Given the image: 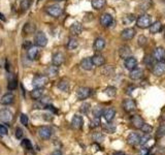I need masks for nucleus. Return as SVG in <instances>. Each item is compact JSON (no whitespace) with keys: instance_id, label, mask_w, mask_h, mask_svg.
<instances>
[{"instance_id":"1","label":"nucleus","mask_w":165,"mask_h":155,"mask_svg":"<svg viewBox=\"0 0 165 155\" xmlns=\"http://www.w3.org/2000/svg\"><path fill=\"white\" fill-rule=\"evenodd\" d=\"M136 25L139 27V28H149L152 25V18L149 16V14H141L137 18L136 20Z\"/></svg>"},{"instance_id":"2","label":"nucleus","mask_w":165,"mask_h":155,"mask_svg":"<svg viewBox=\"0 0 165 155\" xmlns=\"http://www.w3.org/2000/svg\"><path fill=\"white\" fill-rule=\"evenodd\" d=\"M45 10H47V12L50 16L54 17V18H58V17L61 16L62 12H63V9H62V7L59 4H52V5H49Z\"/></svg>"},{"instance_id":"3","label":"nucleus","mask_w":165,"mask_h":155,"mask_svg":"<svg viewBox=\"0 0 165 155\" xmlns=\"http://www.w3.org/2000/svg\"><path fill=\"white\" fill-rule=\"evenodd\" d=\"M34 43L37 47H45L48 43V37L43 31H38L34 36Z\"/></svg>"},{"instance_id":"4","label":"nucleus","mask_w":165,"mask_h":155,"mask_svg":"<svg viewBox=\"0 0 165 155\" xmlns=\"http://www.w3.org/2000/svg\"><path fill=\"white\" fill-rule=\"evenodd\" d=\"M48 78L45 76H36L32 80V86L34 88H43L47 84Z\"/></svg>"},{"instance_id":"5","label":"nucleus","mask_w":165,"mask_h":155,"mask_svg":"<svg viewBox=\"0 0 165 155\" xmlns=\"http://www.w3.org/2000/svg\"><path fill=\"white\" fill-rule=\"evenodd\" d=\"M90 94H91V89L88 87H80L76 90V97L81 100L88 98L90 96Z\"/></svg>"},{"instance_id":"6","label":"nucleus","mask_w":165,"mask_h":155,"mask_svg":"<svg viewBox=\"0 0 165 155\" xmlns=\"http://www.w3.org/2000/svg\"><path fill=\"white\" fill-rule=\"evenodd\" d=\"M12 119V113L8 109H2L0 110V121L4 123L10 122Z\"/></svg>"},{"instance_id":"7","label":"nucleus","mask_w":165,"mask_h":155,"mask_svg":"<svg viewBox=\"0 0 165 155\" xmlns=\"http://www.w3.org/2000/svg\"><path fill=\"white\" fill-rule=\"evenodd\" d=\"M164 72H165V62L164 61L157 62L153 67V74L157 77H160Z\"/></svg>"},{"instance_id":"8","label":"nucleus","mask_w":165,"mask_h":155,"mask_svg":"<svg viewBox=\"0 0 165 155\" xmlns=\"http://www.w3.org/2000/svg\"><path fill=\"white\" fill-rule=\"evenodd\" d=\"M153 57L155 60H157L158 62L164 61L165 60V50L162 47H158L154 50Z\"/></svg>"},{"instance_id":"9","label":"nucleus","mask_w":165,"mask_h":155,"mask_svg":"<svg viewBox=\"0 0 165 155\" xmlns=\"http://www.w3.org/2000/svg\"><path fill=\"white\" fill-rule=\"evenodd\" d=\"M124 66L129 70H134L137 66V59L135 57H133V56H130V57L126 58L124 61Z\"/></svg>"},{"instance_id":"10","label":"nucleus","mask_w":165,"mask_h":155,"mask_svg":"<svg viewBox=\"0 0 165 155\" xmlns=\"http://www.w3.org/2000/svg\"><path fill=\"white\" fill-rule=\"evenodd\" d=\"M38 135L43 140H48L52 135V129L48 126H41L38 129Z\"/></svg>"},{"instance_id":"11","label":"nucleus","mask_w":165,"mask_h":155,"mask_svg":"<svg viewBox=\"0 0 165 155\" xmlns=\"http://www.w3.org/2000/svg\"><path fill=\"white\" fill-rule=\"evenodd\" d=\"M135 33H136L135 29L126 28V29H124V30L122 31V33H121V36H122V38L124 39V41H129V39H132L133 37H134Z\"/></svg>"},{"instance_id":"12","label":"nucleus","mask_w":165,"mask_h":155,"mask_svg":"<svg viewBox=\"0 0 165 155\" xmlns=\"http://www.w3.org/2000/svg\"><path fill=\"white\" fill-rule=\"evenodd\" d=\"M112 22H114V19H112V14H102L101 18H100V24H101L103 27L110 26V25L112 24Z\"/></svg>"},{"instance_id":"13","label":"nucleus","mask_w":165,"mask_h":155,"mask_svg":"<svg viewBox=\"0 0 165 155\" xmlns=\"http://www.w3.org/2000/svg\"><path fill=\"white\" fill-rule=\"evenodd\" d=\"M141 142V138L136 133H131L127 138V143L130 146H136Z\"/></svg>"},{"instance_id":"14","label":"nucleus","mask_w":165,"mask_h":155,"mask_svg":"<svg viewBox=\"0 0 165 155\" xmlns=\"http://www.w3.org/2000/svg\"><path fill=\"white\" fill-rule=\"evenodd\" d=\"M52 62H53L54 65L60 66L64 62V55L61 52H57V53L54 54L53 57H52Z\"/></svg>"},{"instance_id":"15","label":"nucleus","mask_w":165,"mask_h":155,"mask_svg":"<svg viewBox=\"0 0 165 155\" xmlns=\"http://www.w3.org/2000/svg\"><path fill=\"white\" fill-rule=\"evenodd\" d=\"M69 31H70V33H71L72 35L81 34V33H82V31H83V25L81 24V23H79V22H74L73 24L70 26Z\"/></svg>"},{"instance_id":"16","label":"nucleus","mask_w":165,"mask_h":155,"mask_svg":"<svg viewBox=\"0 0 165 155\" xmlns=\"http://www.w3.org/2000/svg\"><path fill=\"white\" fill-rule=\"evenodd\" d=\"M143 76V70H141V68H138V67H135L134 70H130V74H129V77H130L131 80H139L141 79Z\"/></svg>"},{"instance_id":"17","label":"nucleus","mask_w":165,"mask_h":155,"mask_svg":"<svg viewBox=\"0 0 165 155\" xmlns=\"http://www.w3.org/2000/svg\"><path fill=\"white\" fill-rule=\"evenodd\" d=\"M14 99V94L10 93V92H8V93L4 94V95L1 97V99H0V104H4V106H8V104H12Z\"/></svg>"},{"instance_id":"18","label":"nucleus","mask_w":165,"mask_h":155,"mask_svg":"<svg viewBox=\"0 0 165 155\" xmlns=\"http://www.w3.org/2000/svg\"><path fill=\"white\" fill-rule=\"evenodd\" d=\"M123 108H124V110L126 111V112H132V111H134L135 108H136V104H135V102L133 101V100L125 99L124 101H123Z\"/></svg>"},{"instance_id":"19","label":"nucleus","mask_w":165,"mask_h":155,"mask_svg":"<svg viewBox=\"0 0 165 155\" xmlns=\"http://www.w3.org/2000/svg\"><path fill=\"white\" fill-rule=\"evenodd\" d=\"M115 116H116V111H115L112 108L105 109V110L103 111L104 119H105L106 121H108V122H110V121H112V119L115 118Z\"/></svg>"},{"instance_id":"20","label":"nucleus","mask_w":165,"mask_h":155,"mask_svg":"<svg viewBox=\"0 0 165 155\" xmlns=\"http://www.w3.org/2000/svg\"><path fill=\"white\" fill-rule=\"evenodd\" d=\"M93 62H92V58L87 57V58H84V59L81 61V66H82L83 70H91L93 68Z\"/></svg>"},{"instance_id":"21","label":"nucleus","mask_w":165,"mask_h":155,"mask_svg":"<svg viewBox=\"0 0 165 155\" xmlns=\"http://www.w3.org/2000/svg\"><path fill=\"white\" fill-rule=\"evenodd\" d=\"M119 55H120L121 58L123 59H126V58L130 57L131 55V50L128 46H122L119 50Z\"/></svg>"},{"instance_id":"22","label":"nucleus","mask_w":165,"mask_h":155,"mask_svg":"<svg viewBox=\"0 0 165 155\" xmlns=\"http://www.w3.org/2000/svg\"><path fill=\"white\" fill-rule=\"evenodd\" d=\"M94 50L97 52L99 51H102V50L104 49V47H105V41H104L103 38H101V37H98V38L95 39V41H94Z\"/></svg>"},{"instance_id":"23","label":"nucleus","mask_w":165,"mask_h":155,"mask_svg":"<svg viewBox=\"0 0 165 155\" xmlns=\"http://www.w3.org/2000/svg\"><path fill=\"white\" fill-rule=\"evenodd\" d=\"M92 62L95 66H102L104 63H105V59L102 55L100 54H96L92 57Z\"/></svg>"},{"instance_id":"24","label":"nucleus","mask_w":165,"mask_h":155,"mask_svg":"<svg viewBox=\"0 0 165 155\" xmlns=\"http://www.w3.org/2000/svg\"><path fill=\"white\" fill-rule=\"evenodd\" d=\"M83 123H84L83 118L81 116H79V115H76V116H74L73 118H72V120H71L72 127H73V128H76V129H80L81 127L83 126Z\"/></svg>"},{"instance_id":"25","label":"nucleus","mask_w":165,"mask_h":155,"mask_svg":"<svg viewBox=\"0 0 165 155\" xmlns=\"http://www.w3.org/2000/svg\"><path fill=\"white\" fill-rule=\"evenodd\" d=\"M38 56V49L36 47H30L27 50V57L30 60H35Z\"/></svg>"},{"instance_id":"26","label":"nucleus","mask_w":165,"mask_h":155,"mask_svg":"<svg viewBox=\"0 0 165 155\" xmlns=\"http://www.w3.org/2000/svg\"><path fill=\"white\" fill-rule=\"evenodd\" d=\"M131 122H132V125L135 127V128H138V129H141V127H143V123H145L143 122V120L138 116V115L133 116L132 118H131Z\"/></svg>"},{"instance_id":"27","label":"nucleus","mask_w":165,"mask_h":155,"mask_svg":"<svg viewBox=\"0 0 165 155\" xmlns=\"http://www.w3.org/2000/svg\"><path fill=\"white\" fill-rule=\"evenodd\" d=\"M162 29V24L161 22H159V21H157V22L153 23V24L151 25V27H150V32L152 33V34H156V33L160 32Z\"/></svg>"},{"instance_id":"28","label":"nucleus","mask_w":165,"mask_h":155,"mask_svg":"<svg viewBox=\"0 0 165 155\" xmlns=\"http://www.w3.org/2000/svg\"><path fill=\"white\" fill-rule=\"evenodd\" d=\"M43 91L45 90L43 89V88H35L34 90H33L32 92H31V96H32L33 99H40L41 97H43Z\"/></svg>"},{"instance_id":"29","label":"nucleus","mask_w":165,"mask_h":155,"mask_svg":"<svg viewBox=\"0 0 165 155\" xmlns=\"http://www.w3.org/2000/svg\"><path fill=\"white\" fill-rule=\"evenodd\" d=\"M58 72H59V70H58V66L56 65H51L49 66V67L45 70V74H47V76L49 77H55L58 75Z\"/></svg>"},{"instance_id":"30","label":"nucleus","mask_w":165,"mask_h":155,"mask_svg":"<svg viewBox=\"0 0 165 155\" xmlns=\"http://www.w3.org/2000/svg\"><path fill=\"white\" fill-rule=\"evenodd\" d=\"M57 87L59 88L60 90H62V91L67 92L68 90H69V83H68V81H66V80H61V81H59V83L57 84Z\"/></svg>"},{"instance_id":"31","label":"nucleus","mask_w":165,"mask_h":155,"mask_svg":"<svg viewBox=\"0 0 165 155\" xmlns=\"http://www.w3.org/2000/svg\"><path fill=\"white\" fill-rule=\"evenodd\" d=\"M17 85H18V82H17L16 77L10 76V78L8 79V84H7L8 90H14L17 88Z\"/></svg>"},{"instance_id":"32","label":"nucleus","mask_w":165,"mask_h":155,"mask_svg":"<svg viewBox=\"0 0 165 155\" xmlns=\"http://www.w3.org/2000/svg\"><path fill=\"white\" fill-rule=\"evenodd\" d=\"M105 0H92V6L95 9H101L104 5H105Z\"/></svg>"},{"instance_id":"33","label":"nucleus","mask_w":165,"mask_h":155,"mask_svg":"<svg viewBox=\"0 0 165 155\" xmlns=\"http://www.w3.org/2000/svg\"><path fill=\"white\" fill-rule=\"evenodd\" d=\"M78 46H79V43L76 38H70L67 43V49L70 50V51H72V50L76 49Z\"/></svg>"},{"instance_id":"34","label":"nucleus","mask_w":165,"mask_h":155,"mask_svg":"<svg viewBox=\"0 0 165 155\" xmlns=\"http://www.w3.org/2000/svg\"><path fill=\"white\" fill-rule=\"evenodd\" d=\"M35 30V26L33 24H26L24 26V28H23V32L25 33V34H31V33H33V31Z\"/></svg>"},{"instance_id":"35","label":"nucleus","mask_w":165,"mask_h":155,"mask_svg":"<svg viewBox=\"0 0 165 155\" xmlns=\"http://www.w3.org/2000/svg\"><path fill=\"white\" fill-rule=\"evenodd\" d=\"M105 94L107 96H110V97H114L115 95H116L117 91H116V88L115 87H112V86H110V87H107L105 89Z\"/></svg>"},{"instance_id":"36","label":"nucleus","mask_w":165,"mask_h":155,"mask_svg":"<svg viewBox=\"0 0 165 155\" xmlns=\"http://www.w3.org/2000/svg\"><path fill=\"white\" fill-rule=\"evenodd\" d=\"M101 115H103V110H102V108H100V106H95V108L93 109V116L95 117V118H99Z\"/></svg>"},{"instance_id":"37","label":"nucleus","mask_w":165,"mask_h":155,"mask_svg":"<svg viewBox=\"0 0 165 155\" xmlns=\"http://www.w3.org/2000/svg\"><path fill=\"white\" fill-rule=\"evenodd\" d=\"M21 145H22V147H24L25 149L27 150H31L32 149V144H31L30 140L28 139H24L22 141V143H21Z\"/></svg>"},{"instance_id":"38","label":"nucleus","mask_w":165,"mask_h":155,"mask_svg":"<svg viewBox=\"0 0 165 155\" xmlns=\"http://www.w3.org/2000/svg\"><path fill=\"white\" fill-rule=\"evenodd\" d=\"M20 5H21V8H22L23 10H27L29 7H30L31 1H30V0H22Z\"/></svg>"},{"instance_id":"39","label":"nucleus","mask_w":165,"mask_h":155,"mask_svg":"<svg viewBox=\"0 0 165 155\" xmlns=\"http://www.w3.org/2000/svg\"><path fill=\"white\" fill-rule=\"evenodd\" d=\"M165 135V124H161L158 127L157 130V138H162Z\"/></svg>"},{"instance_id":"40","label":"nucleus","mask_w":165,"mask_h":155,"mask_svg":"<svg viewBox=\"0 0 165 155\" xmlns=\"http://www.w3.org/2000/svg\"><path fill=\"white\" fill-rule=\"evenodd\" d=\"M141 129L143 130V133H152V129H153V127H152L150 124H148V123H143V127H141Z\"/></svg>"},{"instance_id":"41","label":"nucleus","mask_w":165,"mask_h":155,"mask_svg":"<svg viewBox=\"0 0 165 155\" xmlns=\"http://www.w3.org/2000/svg\"><path fill=\"white\" fill-rule=\"evenodd\" d=\"M99 124H100L99 118H95V117H94L93 120H91V122H90V127H91V128H95V127L99 126Z\"/></svg>"},{"instance_id":"42","label":"nucleus","mask_w":165,"mask_h":155,"mask_svg":"<svg viewBox=\"0 0 165 155\" xmlns=\"http://www.w3.org/2000/svg\"><path fill=\"white\" fill-rule=\"evenodd\" d=\"M93 139L97 142H102L104 140V135L101 133H96L93 135Z\"/></svg>"},{"instance_id":"43","label":"nucleus","mask_w":165,"mask_h":155,"mask_svg":"<svg viewBox=\"0 0 165 155\" xmlns=\"http://www.w3.org/2000/svg\"><path fill=\"white\" fill-rule=\"evenodd\" d=\"M104 130L107 131V133H114L115 130H116V127H115L112 124H106L105 126H104Z\"/></svg>"},{"instance_id":"44","label":"nucleus","mask_w":165,"mask_h":155,"mask_svg":"<svg viewBox=\"0 0 165 155\" xmlns=\"http://www.w3.org/2000/svg\"><path fill=\"white\" fill-rule=\"evenodd\" d=\"M89 110H90V104H88V102H85V104H83L82 106H81V112L82 113L87 114V113L89 112Z\"/></svg>"},{"instance_id":"45","label":"nucleus","mask_w":165,"mask_h":155,"mask_svg":"<svg viewBox=\"0 0 165 155\" xmlns=\"http://www.w3.org/2000/svg\"><path fill=\"white\" fill-rule=\"evenodd\" d=\"M133 20H134V17H133L132 14H128V16H126L123 19V23H124V24H130Z\"/></svg>"},{"instance_id":"46","label":"nucleus","mask_w":165,"mask_h":155,"mask_svg":"<svg viewBox=\"0 0 165 155\" xmlns=\"http://www.w3.org/2000/svg\"><path fill=\"white\" fill-rule=\"evenodd\" d=\"M146 43H147V37H146L145 35H139L138 36V45L141 46V47H143V46H145Z\"/></svg>"},{"instance_id":"47","label":"nucleus","mask_w":165,"mask_h":155,"mask_svg":"<svg viewBox=\"0 0 165 155\" xmlns=\"http://www.w3.org/2000/svg\"><path fill=\"white\" fill-rule=\"evenodd\" d=\"M20 119H21V123H22L23 125H25L26 126L27 124H28V116H27L26 114H21V117H20Z\"/></svg>"},{"instance_id":"48","label":"nucleus","mask_w":165,"mask_h":155,"mask_svg":"<svg viewBox=\"0 0 165 155\" xmlns=\"http://www.w3.org/2000/svg\"><path fill=\"white\" fill-rule=\"evenodd\" d=\"M7 135V128L4 125L0 124V137H3V135Z\"/></svg>"},{"instance_id":"49","label":"nucleus","mask_w":165,"mask_h":155,"mask_svg":"<svg viewBox=\"0 0 165 155\" xmlns=\"http://www.w3.org/2000/svg\"><path fill=\"white\" fill-rule=\"evenodd\" d=\"M150 140V135L149 133H146L145 135H143V138H141V142H139V144H141V145H143V144H146L148 141Z\"/></svg>"},{"instance_id":"50","label":"nucleus","mask_w":165,"mask_h":155,"mask_svg":"<svg viewBox=\"0 0 165 155\" xmlns=\"http://www.w3.org/2000/svg\"><path fill=\"white\" fill-rule=\"evenodd\" d=\"M153 61H154V58L150 57V56H147L145 59V62L147 63V65H151V64H153Z\"/></svg>"},{"instance_id":"51","label":"nucleus","mask_w":165,"mask_h":155,"mask_svg":"<svg viewBox=\"0 0 165 155\" xmlns=\"http://www.w3.org/2000/svg\"><path fill=\"white\" fill-rule=\"evenodd\" d=\"M22 135H23V130L18 127V128L16 129V137H17V139H21V138H22Z\"/></svg>"},{"instance_id":"52","label":"nucleus","mask_w":165,"mask_h":155,"mask_svg":"<svg viewBox=\"0 0 165 155\" xmlns=\"http://www.w3.org/2000/svg\"><path fill=\"white\" fill-rule=\"evenodd\" d=\"M23 47H24V48H26V49L28 50L29 48H30V47H32V46H31L30 41H26V43H24V45H23Z\"/></svg>"},{"instance_id":"53","label":"nucleus","mask_w":165,"mask_h":155,"mask_svg":"<svg viewBox=\"0 0 165 155\" xmlns=\"http://www.w3.org/2000/svg\"><path fill=\"white\" fill-rule=\"evenodd\" d=\"M51 155H62V153H61V151H59V150H56V151H54Z\"/></svg>"},{"instance_id":"54","label":"nucleus","mask_w":165,"mask_h":155,"mask_svg":"<svg viewBox=\"0 0 165 155\" xmlns=\"http://www.w3.org/2000/svg\"><path fill=\"white\" fill-rule=\"evenodd\" d=\"M0 20H2V21H5V18H4L3 14H1V12H0Z\"/></svg>"},{"instance_id":"55","label":"nucleus","mask_w":165,"mask_h":155,"mask_svg":"<svg viewBox=\"0 0 165 155\" xmlns=\"http://www.w3.org/2000/svg\"><path fill=\"white\" fill-rule=\"evenodd\" d=\"M112 155H124L123 152H116V153H114Z\"/></svg>"},{"instance_id":"56","label":"nucleus","mask_w":165,"mask_h":155,"mask_svg":"<svg viewBox=\"0 0 165 155\" xmlns=\"http://www.w3.org/2000/svg\"><path fill=\"white\" fill-rule=\"evenodd\" d=\"M55 1H62V0H55Z\"/></svg>"},{"instance_id":"57","label":"nucleus","mask_w":165,"mask_h":155,"mask_svg":"<svg viewBox=\"0 0 165 155\" xmlns=\"http://www.w3.org/2000/svg\"><path fill=\"white\" fill-rule=\"evenodd\" d=\"M164 39H165V30H164Z\"/></svg>"},{"instance_id":"58","label":"nucleus","mask_w":165,"mask_h":155,"mask_svg":"<svg viewBox=\"0 0 165 155\" xmlns=\"http://www.w3.org/2000/svg\"><path fill=\"white\" fill-rule=\"evenodd\" d=\"M0 46H1V39H0Z\"/></svg>"},{"instance_id":"59","label":"nucleus","mask_w":165,"mask_h":155,"mask_svg":"<svg viewBox=\"0 0 165 155\" xmlns=\"http://www.w3.org/2000/svg\"><path fill=\"white\" fill-rule=\"evenodd\" d=\"M28 155H33V154H31V153H29V154H28Z\"/></svg>"}]
</instances>
